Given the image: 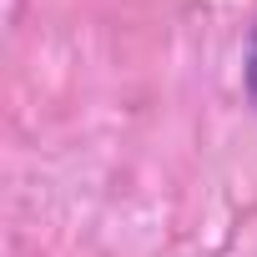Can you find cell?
<instances>
[{
	"instance_id": "cell-1",
	"label": "cell",
	"mask_w": 257,
	"mask_h": 257,
	"mask_svg": "<svg viewBox=\"0 0 257 257\" xmlns=\"http://www.w3.org/2000/svg\"><path fill=\"white\" fill-rule=\"evenodd\" d=\"M242 81H247V96L257 101V26L247 36V61H242Z\"/></svg>"
}]
</instances>
